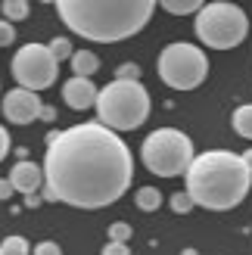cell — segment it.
<instances>
[{"label": "cell", "instance_id": "cell-1", "mask_svg": "<svg viewBox=\"0 0 252 255\" xmlns=\"http://www.w3.org/2000/svg\"><path fill=\"white\" fill-rule=\"evenodd\" d=\"M134 177L128 143L100 122L47 134L44 199L75 209H106L125 196Z\"/></svg>", "mask_w": 252, "mask_h": 255}, {"label": "cell", "instance_id": "cell-2", "mask_svg": "<svg viewBox=\"0 0 252 255\" xmlns=\"http://www.w3.org/2000/svg\"><path fill=\"white\" fill-rule=\"evenodd\" d=\"M59 19L84 41H128L153 19L156 0H56Z\"/></svg>", "mask_w": 252, "mask_h": 255}, {"label": "cell", "instance_id": "cell-3", "mask_svg": "<svg viewBox=\"0 0 252 255\" xmlns=\"http://www.w3.org/2000/svg\"><path fill=\"white\" fill-rule=\"evenodd\" d=\"M184 177H187V196L193 199V206H203L209 212L237 209L252 187V174L243 156H237L231 149H206L193 156Z\"/></svg>", "mask_w": 252, "mask_h": 255}, {"label": "cell", "instance_id": "cell-4", "mask_svg": "<svg viewBox=\"0 0 252 255\" xmlns=\"http://www.w3.org/2000/svg\"><path fill=\"white\" fill-rule=\"evenodd\" d=\"M149 119V94L140 81H109L97 94V122L109 131H134Z\"/></svg>", "mask_w": 252, "mask_h": 255}, {"label": "cell", "instance_id": "cell-5", "mask_svg": "<svg viewBox=\"0 0 252 255\" xmlns=\"http://www.w3.org/2000/svg\"><path fill=\"white\" fill-rule=\"evenodd\" d=\"M196 37L212 50H234L237 44L246 41L249 34V19L243 6L228 3V0H212L203 3V9L196 12Z\"/></svg>", "mask_w": 252, "mask_h": 255}, {"label": "cell", "instance_id": "cell-6", "mask_svg": "<svg viewBox=\"0 0 252 255\" xmlns=\"http://www.w3.org/2000/svg\"><path fill=\"white\" fill-rule=\"evenodd\" d=\"M140 159L153 174L159 177H178L187 174L193 162V140L178 128H156L153 134L143 140Z\"/></svg>", "mask_w": 252, "mask_h": 255}, {"label": "cell", "instance_id": "cell-7", "mask_svg": "<svg viewBox=\"0 0 252 255\" xmlns=\"http://www.w3.org/2000/svg\"><path fill=\"white\" fill-rule=\"evenodd\" d=\"M156 72L171 91H193L206 81L209 59L196 44L174 41L168 47H162V53L156 59Z\"/></svg>", "mask_w": 252, "mask_h": 255}, {"label": "cell", "instance_id": "cell-8", "mask_svg": "<svg viewBox=\"0 0 252 255\" xmlns=\"http://www.w3.org/2000/svg\"><path fill=\"white\" fill-rule=\"evenodd\" d=\"M9 69H12V78H16L19 87L37 94V91H47V87L56 81L59 62L53 59L47 44H25V47L16 50Z\"/></svg>", "mask_w": 252, "mask_h": 255}, {"label": "cell", "instance_id": "cell-9", "mask_svg": "<svg viewBox=\"0 0 252 255\" xmlns=\"http://www.w3.org/2000/svg\"><path fill=\"white\" fill-rule=\"evenodd\" d=\"M41 109H44L41 97L31 94V91H25V87H16V91H9L3 97V116L12 125H31V122H37V119H41Z\"/></svg>", "mask_w": 252, "mask_h": 255}, {"label": "cell", "instance_id": "cell-10", "mask_svg": "<svg viewBox=\"0 0 252 255\" xmlns=\"http://www.w3.org/2000/svg\"><path fill=\"white\" fill-rule=\"evenodd\" d=\"M97 94H100V87L91 78H69L62 84V100H66V106L78 109V112L97 106Z\"/></svg>", "mask_w": 252, "mask_h": 255}, {"label": "cell", "instance_id": "cell-11", "mask_svg": "<svg viewBox=\"0 0 252 255\" xmlns=\"http://www.w3.org/2000/svg\"><path fill=\"white\" fill-rule=\"evenodd\" d=\"M9 184H12V190H19V193H34L37 187L44 184V168L41 165H34V162H16L12 165V171H9Z\"/></svg>", "mask_w": 252, "mask_h": 255}, {"label": "cell", "instance_id": "cell-12", "mask_svg": "<svg viewBox=\"0 0 252 255\" xmlns=\"http://www.w3.org/2000/svg\"><path fill=\"white\" fill-rule=\"evenodd\" d=\"M97 69H100V56L94 53V50H75L72 53L75 78H91V75H97Z\"/></svg>", "mask_w": 252, "mask_h": 255}, {"label": "cell", "instance_id": "cell-13", "mask_svg": "<svg viewBox=\"0 0 252 255\" xmlns=\"http://www.w3.org/2000/svg\"><path fill=\"white\" fill-rule=\"evenodd\" d=\"M231 125H234V131L252 140V103H243V106H237L234 109V116H231Z\"/></svg>", "mask_w": 252, "mask_h": 255}, {"label": "cell", "instance_id": "cell-14", "mask_svg": "<svg viewBox=\"0 0 252 255\" xmlns=\"http://www.w3.org/2000/svg\"><path fill=\"white\" fill-rule=\"evenodd\" d=\"M134 202H137V209H140V212H156L162 206V193H159L156 187H140L134 193Z\"/></svg>", "mask_w": 252, "mask_h": 255}, {"label": "cell", "instance_id": "cell-15", "mask_svg": "<svg viewBox=\"0 0 252 255\" xmlns=\"http://www.w3.org/2000/svg\"><path fill=\"white\" fill-rule=\"evenodd\" d=\"M0 12H3L6 22H22V19H28L31 6H28V0H3V3H0Z\"/></svg>", "mask_w": 252, "mask_h": 255}, {"label": "cell", "instance_id": "cell-16", "mask_svg": "<svg viewBox=\"0 0 252 255\" xmlns=\"http://www.w3.org/2000/svg\"><path fill=\"white\" fill-rule=\"evenodd\" d=\"M162 9L171 12V16H190V12L203 9V3L199 0H162Z\"/></svg>", "mask_w": 252, "mask_h": 255}, {"label": "cell", "instance_id": "cell-17", "mask_svg": "<svg viewBox=\"0 0 252 255\" xmlns=\"http://www.w3.org/2000/svg\"><path fill=\"white\" fill-rule=\"evenodd\" d=\"M0 249H3V255H31V246H28V240H25V237H19V234L6 237L3 243H0Z\"/></svg>", "mask_w": 252, "mask_h": 255}, {"label": "cell", "instance_id": "cell-18", "mask_svg": "<svg viewBox=\"0 0 252 255\" xmlns=\"http://www.w3.org/2000/svg\"><path fill=\"white\" fill-rule=\"evenodd\" d=\"M47 47H50V53H53V59H56V62H62V59H72V53H75L69 37H53V41H50Z\"/></svg>", "mask_w": 252, "mask_h": 255}, {"label": "cell", "instance_id": "cell-19", "mask_svg": "<svg viewBox=\"0 0 252 255\" xmlns=\"http://www.w3.org/2000/svg\"><path fill=\"white\" fill-rule=\"evenodd\" d=\"M168 206L171 212H178V215H187V212H193V199L187 196V190H178L171 199H168Z\"/></svg>", "mask_w": 252, "mask_h": 255}, {"label": "cell", "instance_id": "cell-20", "mask_svg": "<svg viewBox=\"0 0 252 255\" xmlns=\"http://www.w3.org/2000/svg\"><path fill=\"white\" fill-rule=\"evenodd\" d=\"M128 240H131V224L125 221L109 224V243H128Z\"/></svg>", "mask_w": 252, "mask_h": 255}, {"label": "cell", "instance_id": "cell-21", "mask_svg": "<svg viewBox=\"0 0 252 255\" xmlns=\"http://www.w3.org/2000/svg\"><path fill=\"white\" fill-rule=\"evenodd\" d=\"M116 81H140V66L137 62H122L116 69Z\"/></svg>", "mask_w": 252, "mask_h": 255}, {"label": "cell", "instance_id": "cell-22", "mask_svg": "<svg viewBox=\"0 0 252 255\" xmlns=\"http://www.w3.org/2000/svg\"><path fill=\"white\" fill-rule=\"evenodd\" d=\"M12 41H16V28H12V22L0 19V47H9Z\"/></svg>", "mask_w": 252, "mask_h": 255}, {"label": "cell", "instance_id": "cell-23", "mask_svg": "<svg viewBox=\"0 0 252 255\" xmlns=\"http://www.w3.org/2000/svg\"><path fill=\"white\" fill-rule=\"evenodd\" d=\"M31 255H62V249H59V243H53V240H44V243H37L31 249Z\"/></svg>", "mask_w": 252, "mask_h": 255}, {"label": "cell", "instance_id": "cell-24", "mask_svg": "<svg viewBox=\"0 0 252 255\" xmlns=\"http://www.w3.org/2000/svg\"><path fill=\"white\" fill-rule=\"evenodd\" d=\"M100 255H131V249H128V243H106Z\"/></svg>", "mask_w": 252, "mask_h": 255}, {"label": "cell", "instance_id": "cell-25", "mask_svg": "<svg viewBox=\"0 0 252 255\" xmlns=\"http://www.w3.org/2000/svg\"><path fill=\"white\" fill-rule=\"evenodd\" d=\"M6 156H9V131L0 125V162H3Z\"/></svg>", "mask_w": 252, "mask_h": 255}, {"label": "cell", "instance_id": "cell-26", "mask_svg": "<svg viewBox=\"0 0 252 255\" xmlns=\"http://www.w3.org/2000/svg\"><path fill=\"white\" fill-rule=\"evenodd\" d=\"M16 190H12V184H9V177H0V199H9Z\"/></svg>", "mask_w": 252, "mask_h": 255}, {"label": "cell", "instance_id": "cell-27", "mask_svg": "<svg viewBox=\"0 0 252 255\" xmlns=\"http://www.w3.org/2000/svg\"><path fill=\"white\" fill-rule=\"evenodd\" d=\"M25 206H28V209H37V206H41V196H37V193H28V196H25Z\"/></svg>", "mask_w": 252, "mask_h": 255}, {"label": "cell", "instance_id": "cell-28", "mask_svg": "<svg viewBox=\"0 0 252 255\" xmlns=\"http://www.w3.org/2000/svg\"><path fill=\"white\" fill-rule=\"evenodd\" d=\"M41 119H44V122H53V119H56V109H53V106H44V109H41Z\"/></svg>", "mask_w": 252, "mask_h": 255}, {"label": "cell", "instance_id": "cell-29", "mask_svg": "<svg viewBox=\"0 0 252 255\" xmlns=\"http://www.w3.org/2000/svg\"><path fill=\"white\" fill-rule=\"evenodd\" d=\"M243 162H246V168H249V174H252V149L243 152Z\"/></svg>", "mask_w": 252, "mask_h": 255}, {"label": "cell", "instance_id": "cell-30", "mask_svg": "<svg viewBox=\"0 0 252 255\" xmlns=\"http://www.w3.org/2000/svg\"><path fill=\"white\" fill-rule=\"evenodd\" d=\"M181 255H196V249H184V252H181Z\"/></svg>", "mask_w": 252, "mask_h": 255}, {"label": "cell", "instance_id": "cell-31", "mask_svg": "<svg viewBox=\"0 0 252 255\" xmlns=\"http://www.w3.org/2000/svg\"><path fill=\"white\" fill-rule=\"evenodd\" d=\"M0 255H3V249H0Z\"/></svg>", "mask_w": 252, "mask_h": 255}]
</instances>
